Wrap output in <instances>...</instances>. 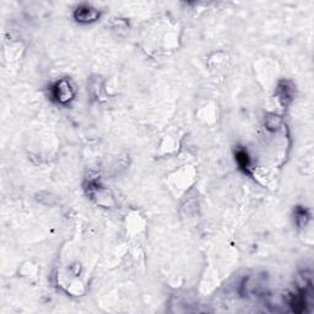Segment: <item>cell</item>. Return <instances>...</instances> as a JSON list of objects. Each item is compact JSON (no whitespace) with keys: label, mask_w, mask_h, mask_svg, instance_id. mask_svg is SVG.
Instances as JSON below:
<instances>
[{"label":"cell","mask_w":314,"mask_h":314,"mask_svg":"<svg viewBox=\"0 0 314 314\" xmlns=\"http://www.w3.org/2000/svg\"><path fill=\"white\" fill-rule=\"evenodd\" d=\"M53 97L59 104H68L74 97V90L66 80H60L53 86Z\"/></svg>","instance_id":"1"},{"label":"cell","mask_w":314,"mask_h":314,"mask_svg":"<svg viewBox=\"0 0 314 314\" xmlns=\"http://www.w3.org/2000/svg\"><path fill=\"white\" fill-rule=\"evenodd\" d=\"M75 18L81 22H88V21H94L100 16L98 12L91 6H78L74 14Z\"/></svg>","instance_id":"2"},{"label":"cell","mask_w":314,"mask_h":314,"mask_svg":"<svg viewBox=\"0 0 314 314\" xmlns=\"http://www.w3.org/2000/svg\"><path fill=\"white\" fill-rule=\"evenodd\" d=\"M236 160H237L238 164H240V167L242 170H247L248 166H249V157L247 155V152L246 151H238L237 154H236Z\"/></svg>","instance_id":"3"}]
</instances>
